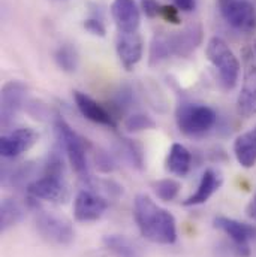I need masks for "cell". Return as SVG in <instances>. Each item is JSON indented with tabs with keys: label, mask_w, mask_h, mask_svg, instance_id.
I'll return each mask as SVG.
<instances>
[{
	"label": "cell",
	"mask_w": 256,
	"mask_h": 257,
	"mask_svg": "<svg viewBox=\"0 0 256 257\" xmlns=\"http://www.w3.org/2000/svg\"><path fill=\"white\" fill-rule=\"evenodd\" d=\"M226 2H229V0H217V5H223V3H226Z\"/></svg>",
	"instance_id": "cell-34"
},
{
	"label": "cell",
	"mask_w": 256,
	"mask_h": 257,
	"mask_svg": "<svg viewBox=\"0 0 256 257\" xmlns=\"http://www.w3.org/2000/svg\"><path fill=\"white\" fill-rule=\"evenodd\" d=\"M237 112L244 118L256 115V64L253 63L244 72L241 91L237 97Z\"/></svg>",
	"instance_id": "cell-16"
},
{
	"label": "cell",
	"mask_w": 256,
	"mask_h": 257,
	"mask_svg": "<svg viewBox=\"0 0 256 257\" xmlns=\"http://www.w3.org/2000/svg\"><path fill=\"white\" fill-rule=\"evenodd\" d=\"M246 214L249 218H252L253 221H256V193L253 194L252 200L249 202V205L246 206Z\"/></svg>",
	"instance_id": "cell-33"
},
{
	"label": "cell",
	"mask_w": 256,
	"mask_h": 257,
	"mask_svg": "<svg viewBox=\"0 0 256 257\" xmlns=\"http://www.w3.org/2000/svg\"><path fill=\"white\" fill-rule=\"evenodd\" d=\"M73 99H75V105H76L78 111L81 112V115L84 118H87L89 121H92L95 124L116 128L117 124H116L113 114L107 108H104L99 102L92 99L89 94H86L82 91H73Z\"/></svg>",
	"instance_id": "cell-13"
},
{
	"label": "cell",
	"mask_w": 256,
	"mask_h": 257,
	"mask_svg": "<svg viewBox=\"0 0 256 257\" xmlns=\"http://www.w3.org/2000/svg\"><path fill=\"white\" fill-rule=\"evenodd\" d=\"M125 127L130 133H136V132H144V130H151V128H156V121L145 115V114H141V112H136V114H132L129 115L125 121Z\"/></svg>",
	"instance_id": "cell-25"
},
{
	"label": "cell",
	"mask_w": 256,
	"mask_h": 257,
	"mask_svg": "<svg viewBox=\"0 0 256 257\" xmlns=\"http://www.w3.org/2000/svg\"><path fill=\"white\" fill-rule=\"evenodd\" d=\"M191 165H192L191 151L182 144H173L166 157V169L177 177H186L191 171Z\"/></svg>",
	"instance_id": "cell-19"
},
{
	"label": "cell",
	"mask_w": 256,
	"mask_h": 257,
	"mask_svg": "<svg viewBox=\"0 0 256 257\" xmlns=\"http://www.w3.org/2000/svg\"><path fill=\"white\" fill-rule=\"evenodd\" d=\"M173 56L171 44H169V35L168 33H156L150 44V53H148V64L151 67H156L166 59Z\"/></svg>",
	"instance_id": "cell-21"
},
{
	"label": "cell",
	"mask_w": 256,
	"mask_h": 257,
	"mask_svg": "<svg viewBox=\"0 0 256 257\" xmlns=\"http://www.w3.org/2000/svg\"><path fill=\"white\" fill-rule=\"evenodd\" d=\"M54 130H56L57 141L63 147L72 169L75 171V174L81 180L89 183L90 181V172H89L87 148H86L84 139L70 127L60 115H57L54 120Z\"/></svg>",
	"instance_id": "cell-2"
},
{
	"label": "cell",
	"mask_w": 256,
	"mask_h": 257,
	"mask_svg": "<svg viewBox=\"0 0 256 257\" xmlns=\"http://www.w3.org/2000/svg\"><path fill=\"white\" fill-rule=\"evenodd\" d=\"M225 21L241 33H253L256 30V8L250 0H229L219 5Z\"/></svg>",
	"instance_id": "cell-6"
},
{
	"label": "cell",
	"mask_w": 256,
	"mask_h": 257,
	"mask_svg": "<svg viewBox=\"0 0 256 257\" xmlns=\"http://www.w3.org/2000/svg\"><path fill=\"white\" fill-rule=\"evenodd\" d=\"M111 15L119 32H138L141 23V12L135 0H114L111 5Z\"/></svg>",
	"instance_id": "cell-15"
},
{
	"label": "cell",
	"mask_w": 256,
	"mask_h": 257,
	"mask_svg": "<svg viewBox=\"0 0 256 257\" xmlns=\"http://www.w3.org/2000/svg\"><path fill=\"white\" fill-rule=\"evenodd\" d=\"M122 142H123V150L126 151L129 162L135 168L142 169L144 168V150H142V147L138 142L130 141V139H123Z\"/></svg>",
	"instance_id": "cell-27"
},
{
	"label": "cell",
	"mask_w": 256,
	"mask_h": 257,
	"mask_svg": "<svg viewBox=\"0 0 256 257\" xmlns=\"http://www.w3.org/2000/svg\"><path fill=\"white\" fill-rule=\"evenodd\" d=\"M204 41V29L199 23H191L180 32L169 35L173 56L188 59L199 48Z\"/></svg>",
	"instance_id": "cell-9"
},
{
	"label": "cell",
	"mask_w": 256,
	"mask_h": 257,
	"mask_svg": "<svg viewBox=\"0 0 256 257\" xmlns=\"http://www.w3.org/2000/svg\"><path fill=\"white\" fill-rule=\"evenodd\" d=\"M84 29L89 33H92L95 36H99V38H104L107 35V29H105L104 23L99 18H87L84 21Z\"/></svg>",
	"instance_id": "cell-29"
},
{
	"label": "cell",
	"mask_w": 256,
	"mask_h": 257,
	"mask_svg": "<svg viewBox=\"0 0 256 257\" xmlns=\"http://www.w3.org/2000/svg\"><path fill=\"white\" fill-rule=\"evenodd\" d=\"M214 227L226 233L235 244V253L238 257H250L249 242L256 238V227L241 223L229 217H216Z\"/></svg>",
	"instance_id": "cell-7"
},
{
	"label": "cell",
	"mask_w": 256,
	"mask_h": 257,
	"mask_svg": "<svg viewBox=\"0 0 256 257\" xmlns=\"http://www.w3.org/2000/svg\"><path fill=\"white\" fill-rule=\"evenodd\" d=\"M222 183H223V177L219 171H216L213 168L205 169L202 177H201V181L198 184V189L186 200H183V205L185 206H195V205L205 203L214 193L222 187Z\"/></svg>",
	"instance_id": "cell-17"
},
{
	"label": "cell",
	"mask_w": 256,
	"mask_h": 257,
	"mask_svg": "<svg viewBox=\"0 0 256 257\" xmlns=\"http://www.w3.org/2000/svg\"><path fill=\"white\" fill-rule=\"evenodd\" d=\"M35 174V166L32 163H24L23 166L17 168L15 171H12L9 175L3 177V183H9L12 186H24L27 183V180Z\"/></svg>",
	"instance_id": "cell-26"
},
{
	"label": "cell",
	"mask_w": 256,
	"mask_h": 257,
	"mask_svg": "<svg viewBox=\"0 0 256 257\" xmlns=\"http://www.w3.org/2000/svg\"><path fill=\"white\" fill-rule=\"evenodd\" d=\"M253 130H255V132H256V127H255V128H253Z\"/></svg>",
	"instance_id": "cell-36"
},
{
	"label": "cell",
	"mask_w": 256,
	"mask_h": 257,
	"mask_svg": "<svg viewBox=\"0 0 256 257\" xmlns=\"http://www.w3.org/2000/svg\"><path fill=\"white\" fill-rule=\"evenodd\" d=\"M54 59H56L57 66H59L62 70L67 72V73L75 72L76 67H78V53H76V50H75L72 45H69V44L60 45V47L57 48V51H56V54H54Z\"/></svg>",
	"instance_id": "cell-23"
},
{
	"label": "cell",
	"mask_w": 256,
	"mask_h": 257,
	"mask_svg": "<svg viewBox=\"0 0 256 257\" xmlns=\"http://www.w3.org/2000/svg\"><path fill=\"white\" fill-rule=\"evenodd\" d=\"M174 6L183 12H192L196 8V0H174Z\"/></svg>",
	"instance_id": "cell-32"
},
{
	"label": "cell",
	"mask_w": 256,
	"mask_h": 257,
	"mask_svg": "<svg viewBox=\"0 0 256 257\" xmlns=\"http://www.w3.org/2000/svg\"><path fill=\"white\" fill-rule=\"evenodd\" d=\"M27 85L21 81H8L2 87V106H0V118H2V126L8 127L23 106L26 105V97H27Z\"/></svg>",
	"instance_id": "cell-8"
},
{
	"label": "cell",
	"mask_w": 256,
	"mask_h": 257,
	"mask_svg": "<svg viewBox=\"0 0 256 257\" xmlns=\"http://www.w3.org/2000/svg\"><path fill=\"white\" fill-rule=\"evenodd\" d=\"M160 17L171 24H180V9L177 6L173 5L160 6Z\"/></svg>",
	"instance_id": "cell-30"
},
{
	"label": "cell",
	"mask_w": 256,
	"mask_h": 257,
	"mask_svg": "<svg viewBox=\"0 0 256 257\" xmlns=\"http://www.w3.org/2000/svg\"><path fill=\"white\" fill-rule=\"evenodd\" d=\"M133 217L141 235L156 244L171 245L177 241L176 218L147 194H138L133 202Z\"/></svg>",
	"instance_id": "cell-1"
},
{
	"label": "cell",
	"mask_w": 256,
	"mask_h": 257,
	"mask_svg": "<svg viewBox=\"0 0 256 257\" xmlns=\"http://www.w3.org/2000/svg\"><path fill=\"white\" fill-rule=\"evenodd\" d=\"M39 139V135L30 127H21L12 130L2 136L0 153L5 159H14L20 154L29 151Z\"/></svg>",
	"instance_id": "cell-11"
},
{
	"label": "cell",
	"mask_w": 256,
	"mask_h": 257,
	"mask_svg": "<svg viewBox=\"0 0 256 257\" xmlns=\"http://www.w3.org/2000/svg\"><path fill=\"white\" fill-rule=\"evenodd\" d=\"M95 163L101 172H113L116 169V162L105 151H96L95 153Z\"/></svg>",
	"instance_id": "cell-28"
},
{
	"label": "cell",
	"mask_w": 256,
	"mask_h": 257,
	"mask_svg": "<svg viewBox=\"0 0 256 257\" xmlns=\"http://www.w3.org/2000/svg\"><path fill=\"white\" fill-rule=\"evenodd\" d=\"M234 154L237 162L246 168L250 169L256 165V132H244L238 135L234 141Z\"/></svg>",
	"instance_id": "cell-18"
},
{
	"label": "cell",
	"mask_w": 256,
	"mask_h": 257,
	"mask_svg": "<svg viewBox=\"0 0 256 257\" xmlns=\"http://www.w3.org/2000/svg\"><path fill=\"white\" fill-rule=\"evenodd\" d=\"M153 189H154V193L156 196L163 200V202H171L174 200L177 196H179V192L182 189L180 183L173 180V178H165V180H160L157 183L153 184Z\"/></svg>",
	"instance_id": "cell-24"
},
{
	"label": "cell",
	"mask_w": 256,
	"mask_h": 257,
	"mask_svg": "<svg viewBox=\"0 0 256 257\" xmlns=\"http://www.w3.org/2000/svg\"><path fill=\"white\" fill-rule=\"evenodd\" d=\"M253 50H255V54H256V41H255V44H253Z\"/></svg>",
	"instance_id": "cell-35"
},
{
	"label": "cell",
	"mask_w": 256,
	"mask_h": 257,
	"mask_svg": "<svg viewBox=\"0 0 256 257\" xmlns=\"http://www.w3.org/2000/svg\"><path fill=\"white\" fill-rule=\"evenodd\" d=\"M108 208V202L89 190H82L76 194L75 203H73V214L78 221L89 223V221H96L99 220Z\"/></svg>",
	"instance_id": "cell-12"
},
{
	"label": "cell",
	"mask_w": 256,
	"mask_h": 257,
	"mask_svg": "<svg viewBox=\"0 0 256 257\" xmlns=\"http://www.w3.org/2000/svg\"><path fill=\"white\" fill-rule=\"evenodd\" d=\"M27 192L35 199H44L56 203H63L69 197L67 187L63 177L44 174L41 178H36L27 186Z\"/></svg>",
	"instance_id": "cell-10"
},
{
	"label": "cell",
	"mask_w": 256,
	"mask_h": 257,
	"mask_svg": "<svg viewBox=\"0 0 256 257\" xmlns=\"http://www.w3.org/2000/svg\"><path fill=\"white\" fill-rule=\"evenodd\" d=\"M205 54L208 62L217 70L222 87L225 90H232L240 76V62L229 45L222 38L214 36L208 41Z\"/></svg>",
	"instance_id": "cell-4"
},
{
	"label": "cell",
	"mask_w": 256,
	"mask_h": 257,
	"mask_svg": "<svg viewBox=\"0 0 256 257\" xmlns=\"http://www.w3.org/2000/svg\"><path fill=\"white\" fill-rule=\"evenodd\" d=\"M217 115L213 108L201 103L183 102L176 109V123L179 130L191 138H198L214 127Z\"/></svg>",
	"instance_id": "cell-3"
},
{
	"label": "cell",
	"mask_w": 256,
	"mask_h": 257,
	"mask_svg": "<svg viewBox=\"0 0 256 257\" xmlns=\"http://www.w3.org/2000/svg\"><path fill=\"white\" fill-rule=\"evenodd\" d=\"M141 8L148 18H154L160 15V5L156 0H142Z\"/></svg>",
	"instance_id": "cell-31"
},
{
	"label": "cell",
	"mask_w": 256,
	"mask_h": 257,
	"mask_svg": "<svg viewBox=\"0 0 256 257\" xmlns=\"http://www.w3.org/2000/svg\"><path fill=\"white\" fill-rule=\"evenodd\" d=\"M102 242L105 250L113 257H142L141 248L128 236L107 235Z\"/></svg>",
	"instance_id": "cell-20"
},
{
	"label": "cell",
	"mask_w": 256,
	"mask_h": 257,
	"mask_svg": "<svg viewBox=\"0 0 256 257\" xmlns=\"http://www.w3.org/2000/svg\"><path fill=\"white\" fill-rule=\"evenodd\" d=\"M36 229L47 242L54 245H69L75 236L67 218L48 211H41L36 215Z\"/></svg>",
	"instance_id": "cell-5"
},
{
	"label": "cell",
	"mask_w": 256,
	"mask_h": 257,
	"mask_svg": "<svg viewBox=\"0 0 256 257\" xmlns=\"http://www.w3.org/2000/svg\"><path fill=\"white\" fill-rule=\"evenodd\" d=\"M116 50L117 56L120 59V63L126 70H132L139 60L142 59L144 53V42L138 32L123 33L119 32L117 41H116Z\"/></svg>",
	"instance_id": "cell-14"
},
{
	"label": "cell",
	"mask_w": 256,
	"mask_h": 257,
	"mask_svg": "<svg viewBox=\"0 0 256 257\" xmlns=\"http://www.w3.org/2000/svg\"><path fill=\"white\" fill-rule=\"evenodd\" d=\"M24 209L21 203L17 199L6 197L2 202V209H0V229L2 232H6L17 223L23 220Z\"/></svg>",
	"instance_id": "cell-22"
}]
</instances>
